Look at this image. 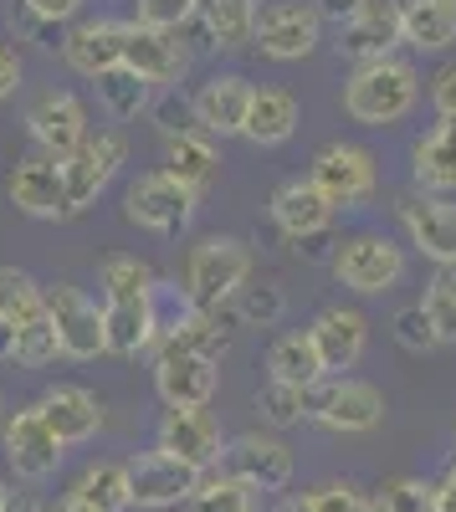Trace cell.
Segmentation results:
<instances>
[{
	"label": "cell",
	"instance_id": "cell-28",
	"mask_svg": "<svg viewBox=\"0 0 456 512\" xmlns=\"http://www.w3.org/2000/svg\"><path fill=\"white\" fill-rule=\"evenodd\" d=\"M400 41L416 52H446L456 41L451 0H400Z\"/></svg>",
	"mask_w": 456,
	"mask_h": 512
},
{
	"label": "cell",
	"instance_id": "cell-58",
	"mask_svg": "<svg viewBox=\"0 0 456 512\" xmlns=\"http://www.w3.org/2000/svg\"><path fill=\"white\" fill-rule=\"evenodd\" d=\"M451 446H456V431H451Z\"/></svg>",
	"mask_w": 456,
	"mask_h": 512
},
{
	"label": "cell",
	"instance_id": "cell-14",
	"mask_svg": "<svg viewBox=\"0 0 456 512\" xmlns=\"http://www.w3.org/2000/svg\"><path fill=\"white\" fill-rule=\"evenodd\" d=\"M400 210V226L410 236V246H416L426 262L436 267H456V205L446 195H426V190H405L395 200Z\"/></svg>",
	"mask_w": 456,
	"mask_h": 512
},
{
	"label": "cell",
	"instance_id": "cell-44",
	"mask_svg": "<svg viewBox=\"0 0 456 512\" xmlns=\"http://www.w3.org/2000/svg\"><path fill=\"white\" fill-rule=\"evenodd\" d=\"M313 512H369V497L354 487V482H323L308 492Z\"/></svg>",
	"mask_w": 456,
	"mask_h": 512
},
{
	"label": "cell",
	"instance_id": "cell-54",
	"mask_svg": "<svg viewBox=\"0 0 456 512\" xmlns=\"http://www.w3.org/2000/svg\"><path fill=\"white\" fill-rule=\"evenodd\" d=\"M0 359H16V328L0 323Z\"/></svg>",
	"mask_w": 456,
	"mask_h": 512
},
{
	"label": "cell",
	"instance_id": "cell-29",
	"mask_svg": "<svg viewBox=\"0 0 456 512\" xmlns=\"http://www.w3.org/2000/svg\"><path fill=\"white\" fill-rule=\"evenodd\" d=\"M267 374L277 384H293V390H313V384H323V359L313 349V338L308 328H287L272 338V349H267Z\"/></svg>",
	"mask_w": 456,
	"mask_h": 512
},
{
	"label": "cell",
	"instance_id": "cell-1",
	"mask_svg": "<svg viewBox=\"0 0 456 512\" xmlns=\"http://www.w3.org/2000/svg\"><path fill=\"white\" fill-rule=\"evenodd\" d=\"M416 103H421V72L405 57L354 67V77L344 82V113L364 128H390L416 113Z\"/></svg>",
	"mask_w": 456,
	"mask_h": 512
},
{
	"label": "cell",
	"instance_id": "cell-40",
	"mask_svg": "<svg viewBox=\"0 0 456 512\" xmlns=\"http://www.w3.org/2000/svg\"><path fill=\"white\" fill-rule=\"evenodd\" d=\"M257 410L272 431H287V425H303L308 420V390H293V384H277L267 379L257 390Z\"/></svg>",
	"mask_w": 456,
	"mask_h": 512
},
{
	"label": "cell",
	"instance_id": "cell-6",
	"mask_svg": "<svg viewBox=\"0 0 456 512\" xmlns=\"http://www.w3.org/2000/svg\"><path fill=\"white\" fill-rule=\"evenodd\" d=\"M328 267H334V277L349 292L380 297V292H390L405 277V246L390 241L385 231H359V236H349L334 256H328Z\"/></svg>",
	"mask_w": 456,
	"mask_h": 512
},
{
	"label": "cell",
	"instance_id": "cell-9",
	"mask_svg": "<svg viewBox=\"0 0 456 512\" xmlns=\"http://www.w3.org/2000/svg\"><path fill=\"white\" fill-rule=\"evenodd\" d=\"M47 323L57 328L62 359L93 364V359L108 354V344H103V308L82 287H72V282L47 287Z\"/></svg>",
	"mask_w": 456,
	"mask_h": 512
},
{
	"label": "cell",
	"instance_id": "cell-15",
	"mask_svg": "<svg viewBox=\"0 0 456 512\" xmlns=\"http://www.w3.org/2000/svg\"><path fill=\"white\" fill-rule=\"evenodd\" d=\"M154 451L195 466V472L205 477L211 466H221V451H226L221 420L211 410H164L159 415V431H154Z\"/></svg>",
	"mask_w": 456,
	"mask_h": 512
},
{
	"label": "cell",
	"instance_id": "cell-57",
	"mask_svg": "<svg viewBox=\"0 0 456 512\" xmlns=\"http://www.w3.org/2000/svg\"><path fill=\"white\" fill-rule=\"evenodd\" d=\"M6 502H11V487H6V482H0V512H6Z\"/></svg>",
	"mask_w": 456,
	"mask_h": 512
},
{
	"label": "cell",
	"instance_id": "cell-38",
	"mask_svg": "<svg viewBox=\"0 0 456 512\" xmlns=\"http://www.w3.org/2000/svg\"><path fill=\"white\" fill-rule=\"evenodd\" d=\"M369 512H436V482L431 477H385L369 492Z\"/></svg>",
	"mask_w": 456,
	"mask_h": 512
},
{
	"label": "cell",
	"instance_id": "cell-37",
	"mask_svg": "<svg viewBox=\"0 0 456 512\" xmlns=\"http://www.w3.org/2000/svg\"><path fill=\"white\" fill-rule=\"evenodd\" d=\"M421 313L436 333V349L441 344H456V267H436L431 282H426V297H421Z\"/></svg>",
	"mask_w": 456,
	"mask_h": 512
},
{
	"label": "cell",
	"instance_id": "cell-52",
	"mask_svg": "<svg viewBox=\"0 0 456 512\" xmlns=\"http://www.w3.org/2000/svg\"><path fill=\"white\" fill-rule=\"evenodd\" d=\"M323 246H328V236H308V241H298V256H308V262H323V256H328Z\"/></svg>",
	"mask_w": 456,
	"mask_h": 512
},
{
	"label": "cell",
	"instance_id": "cell-19",
	"mask_svg": "<svg viewBox=\"0 0 456 512\" xmlns=\"http://www.w3.org/2000/svg\"><path fill=\"white\" fill-rule=\"evenodd\" d=\"M334 47H339V57L354 62V67H369V62L395 57V47H400V0H364V11L339 26Z\"/></svg>",
	"mask_w": 456,
	"mask_h": 512
},
{
	"label": "cell",
	"instance_id": "cell-56",
	"mask_svg": "<svg viewBox=\"0 0 456 512\" xmlns=\"http://www.w3.org/2000/svg\"><path fill=\"white\" fill-rule=\"evenodd\" d=\"M41 512H93V507H82L77 497H57L52 507H41Z\"/></svg>",
	"mask_w": 456,
	"mask_h": 512
},
{
	"label": "cell",
	"instance_id": "cell-51",
	"mask_svg": "<svg viewBox=\"0 0 456 512\" xmlns=\"http://www.w3.org/2000/svg\"><path fill=\"white\" fill-rule=\"evenodd\" d=\"M436 512H456V461H451V472L436 482Z\"/></svg>",
	"mask_w": 456,
	"mask_h": 512
},
{
	"label": "cell",
	"instance_id": "cell-25",
	"mask_svg": "<svg viewBox=\"0 0 456 512\" xmlns=\"http://www.w3.org/2000/svg\"><path fill=\"white\" fill-rule=\"evenodd\" d=\"M410 180L426 195H456V118H441L410 144Z\"/></svg>",
	"mask_w": 456,
	"mask_h": 512
},
{
	"label": "cell",
	"instance_id": "cell-2",
	"mask_svg": "<svg viewBox=\"0 0 456 512\" xmlns=\"http://www.w3.org/2000/svg\"><path fill=\"white\" fill-rule=\"evenodd\" d=\"M252 277V246L241 236H205L185 256V287L180 297L195 313H226V303Z\"/></svg>",
	"mask_w": 456,
	"mask_h": 512
},
{
	"label": "cell",
	"instance_id": "cell-8",
	"mask_svg": "<svg viewBox=\"0 0 456 512\" xmlns=\"http://www.w3.org/2000/svg\"><path fill=\"white\" fill-rule=\"evenodd\" d=\"M221 472L236 477V482H246L252 492H282L287 482H293V472H298V456H293V446H287L282 436H272V431H246V436L226 441Z\"/></svg>",
	"mask_w": 456,
	"mask_h": 512
},
{
	"label": "cell",
	"instance_id": "cell-45",
	"mask_svg": "<svg viewBox=\"0 0 456 512\" xmlns=\"http://www.w3.org/2000/svg\"><path fill=\"white\" fill-rule=\"evenodd\" d=\"M149 113H154V123H159V134H164V139L190 134V128H195V118H190V98H180V93H159V98L149 103Z\"/></svg>",
	"mask_w": 456,
	"mask_h": 512
},
{
	"label": "cell",
	"instance_id": "cell-31",
	"mask_svg": "<svg viewBox=\"0 0 456 512\" xmlns=\"http://www.w3.org/2000/svg\"><path fill=\"white\" fill-rule=\"evenodd\" d=\"M216 164H221V154H216V144L205 139L200 128L164 139V175L180 180V185L195 190V195H205V185L216 180Z\"/></svg>",
	"mask_w": 456,
	"mask_h": 512
},
{
	"label": "cell",
	"instance_id": "cell-30",
	"mask_svg": "<svg viewBox=\"0 0 456 512\" xmlns=\"http://www.w3.org/2000/svg\"><path fill=\"white\" fill-rule=\"evenodd\" d=\"M195 21H200V31H205V47L241 52V47H252L257 0H200Z\"/></svg>",
	"mask_w": 456,
	"mask_h": 512
},
{
	"label": "cell",
	"instance_id": "cell-16",
	"mask_svg": "<svg viewBox=\"0 0 456 512\" xmlns=\"http://www.w3.org/2000/svg\"><path fill=\"white\" fill-rule=\"evenodd\" d=\"M26 134L41 154L62 164L67 154H77L88 144V108H82L77 93H41L26 108Z\"/></svg>",
	"mask_w": 456,
	"mask_h": 512
},
{
	"label": "cell",
	"instance_id": "cell-5",
	"mask_svg": "<svg viewBox=\"0 0 456 512\" xmlns=\"http://www.w3.org/2000/svg\"><path fill=\"white\" fill-rule=\"evenodd\" d=\"M313 190L334 205V210H354V205H369L380 190V164L364 144H323L313 154V169H308Z\"/></svg>",
	"mask_w": 456,
	"mask_h": 512
},
{
	"label": "cell",
	"instance_id": "cell-39",
	"mask_svg": "<svg viewBox=\"0 0 456 512\" xmlns=\"http://www.w3.org/2000/svg\"><path fill=\"white\" fill-rule=\"evenodd\" d=\"M185 507L190 512H257V492L226 472H216V477H200V492Z\"/></svg>",
	"mask_w": 456,
	"mask_h": 512
},
{
	"label": "cell",
	"instance_id": "cell-59",
	"mask_svg": "<svg viewBox=\"0 0 456 512\" xmlns=\"http://www.w3.org/2000/svg\"><path fill=\"white\" fill-rule=\"evenodd\" d=\"M0 410H6V400H0Z\"/></svg>",
	"mask_w": 456,
	"mask_h": 512
},
{
	"label": "cell",
	"instance_id": "cell-49",
	"mask_svg": "<svg viewBox=\"0 0 456 512\" xmlns=\"http://www.w3.org/2000/svg\"><path fill=\"white\" fill-rule=\"evenodd\" d=\"M308 6H313V16L318 21H328V26H344V21H354L359 11H364V0H308Z\"/></svg>",
	"mask_w": 456,
	"mask_h": 512
},
{
	"label": "cell",
	"instance_id": "cell-12",
	"mask_svg": "<svg viewBox=\"0 0 456 512\" xmlns=\"http://www.w3.org/2000/svg\"><path fill=\"white\" fill-rule=\"evenodd\" d=\"M154 390L164 400V410H205L221 390V364L185 354L175 344H159L154 354Z\"/></svg>",
	"mask_w": 456,
	"mask_h": 512
},
{
	"label": "cell",
	"instance_id": "cell-22",
	"mask_svg": "<svg viewBox=\"0 0 456 512\" xmlns=\"http://www.w3.org/2000/svg\"><path fill=\"white\" fill-rule=\"evenodd\" d=\"M36 410L52 425V436L62 446H82L103 431V405H98L93 390H82V384H52V390L36 400Z\"/></svg>",
	"mask_w": 456,
	"mask_h": 512
},
{
	"label": "cell",
	"instance_id": "cell-55",
	"mask_svg": "<svg viewBox=\"0 0 456 512\" xmlns=\"http://www.w3.org/2000/svg\"><path fill=\"white\" fill-rule=\"evenodd\" d=\"M272 512H313V502H308V497H282Z\"/></svg>",
	"mask_w": 456,
	"mask_h": 512
},
{
	"label": "cell",
	"instance_id": "cell-11",
	"mask_svg": "<svg viewBox=\"0 0 456 512\" xmlns=\"http://www.w3.org/2000/svg\"><path fill=\"white\" fill-rule=\"evenodd\" d=\"M0 451H6L11 472L21 482H47V477H57L67 446L52 436V425L41 420L36 405H21V410L6 415V425H0Z\"/></svg>",
	"mask_w": 456,
	"mask_h": 512
},
{
	"label": "cell",
	"instance_id": "cell-46",
	"mask_svg": "<svg viewBox=\"0 0 456 512\" xmlns=\"http://www.w3.org/2000/svg\"><path fill=\"white\" fill-rule=\"evenodd\" d=\"M82 6H88V0H21V11H26V16H36V21H52V26L77 21V16H82Z\"/></svg>",
	"mask_w": 456,
	"mask_h": 512
},
{
	"label": "cell",
	"instance_id": "cell-32",
	"mask_svg": "<svg viewBox=\"0 0 456 512\" xmlns=\"http://www.w3.org/2000/svg\"><path fill=\"white\" fill-rule=\"evenodd\" d=\"M98 282H103V303H154V297H159L154 267L144 262V256H134V251L103 256Z\"/></svg>",
	"mask_w": 456,
	"mask_h": 512
},
{
	"label": "cell",
	"instance_id": "cell-21",
	"mask_svg": "<svg viewBox=\"0 0 456 512\" xmlns=\"http://www.w3.org/2000/svg\"><path fill=\"white\" fill-rule=\"evenodd\" d=\"M123 36H129V21H113V16H98V21H77L67 36H62V62L82 77H103L113 67H123Z\"/></svg>",
	"mask_w": 456,
	"mask_h": 512
},
{
	"label": "cell",
	"instance_id": "cell-47",
	"mask_svg": "<svg viewBox=\"0 0 456 512\" xmlns=\"http://www.w3.org/2000/svg\"><path fill=\"white\" fill-rule=\"evenodd\" d=\"M16 31H21L26 41H36L41 52H62V36H67L62 26H52V21H36V16H26V11H21V26H16Z\"/></svg>",
	"mask_w": 456,
	"mask_h": 512
},
{
	"label": "cell",
	"instance_id": "cell-33",
	"mask_svg": "<svg viewBox=\"0 0 456 512\" xmlns=\"http://www.w3.org/2000/svg\"><path fill=\"white\" fill-rule=\"evenodd\" d=\"M82 507H93V512H129V466L123 461H93V466H82L72 492Z\"/></svg>",
	"mask_w": 456,
	"mask_h": 512
},
{
	"label": "cell",
	"instance_id": "cell-10",
	"mask_svg": "<svg viewBox=\"0 0 456 512\" xmlns=\"http://www.w3.org/2000/svg\"><path fill=\"white\" fill-rule=\"evenodd\" d=\"M123 159H129V144H123L118 128H108V134H88V144H82L77 154L62 159V195H67V216H82L108 185L113 175L123 169Z\"/></svg>",
	"mask_w": 456,
	"mask_h": 512
},
{
	"label": "cell",
	"instance_id": "cell-23",
	"mask_svg": "<svg viewBox=\"0 0 456 512\" xmlns=\"http://www.w3.org/2000/svg\"><path fill=\"white\" fill-rule=\"evenodd\" d=\"M313 349L323 359V374H344L364 359V344H369V323L359 308H323L308 328Z\"/></svg>",
	"mask_w": 456,
	"mask_h": 512
},
{
	"label": "cell",
	"instance_id": "cell-34",
	"mask_svg": "<svg viewBox=\"0 0 456 512\" xmlns=\"http://www.w3.org/2000/svg\"><path fill=\"white\" fill-rule=\"evenodd\" d=\"M36 318H47V287L21 267H0V323L26 328Z\"/></svg>",
	"mask_w": 456,
	"mask_h": 512
},
{
	"label": "cell",
	"instance_id": "cell-20",
	"mask_svg": "<svg viewBox=\"0 0 456 512\" xmlns=\"http://www.w3.org/2000/svg\"><path fill=\"white\" fill-rule=\"evenodd\" d=\"M6 195L21 216L31 221H62L67 216V195H62V164L47 159V154H26L16 159L11 180H6Z\"/></svg>",
	"mask_w": 456,
	"mask_h": 512
},
{
	"label": "cell",
	"instance_id": "cell-43",
	"mask_svg": "<svg viewBox=\"0 0 456 512\" xmlns=\"http://www.w3.org/2000/svg\"><path fill=\"white\" fill-rule=\"evenodd\" d=\"M390 328H395V344H400V349H410V354H431V349H436V333H431V323H426L421 303L400 308V313L390 318Z\"/></svg>",
	"mask_w": 456,
	"mask_h": 512
},
{
	"label": "cell",
	"instance_id": "cell-18",
	"mask_svg": "<svg viewBox=\"0 0 456 512\" xmlns=\"http://www.w3.org/2000/svg\"><path fill=\"white\" fill-rule=\"evenodd\" d=\"M123 67L134 77H144L149 88H170V82L185 77L190 67V47L180 41V31H154L129 21V36H123Z\"/></svg>",
	"mask_w": 456,
	"mask_h": 512
},
{
	"label": "cell",
	"instance_id": "cell-24",
	"mask_svg": "<svg viewBox=\"0 0 456 512\" xmlns=\"http://www.w3.org/2000/svg\"><path fill=\"white\" fill-rule=\"evenodd\" d=\"M272 221L287 241H308V236H328V226H334V205H328L308 175L298 180H282L272 190Z\"/></svg>",
	"mask_w": 456,
	"mask_h": 512
},
{
	"label": "cell",
	"instance_id": "cell-3",
	"mask_svg": "<svg viewBox=\"0 0 456 512\" xmlns=\"http://www.w3.org/2000/svg\"><path fill=\"white\" fill-rule=\"evenodd\" d=\"M195 210H200V195L185 190L180 180H170L164 169H149V175H139L123 190V221L149 231V236H164V241L190 231Z\"/></svg>",
	"mask_w": 456,
	"mask_h": 512
},
{
	"label": "cell",
	"instance_id": "cell-50",
	"mask_svg": "<svg viewBox=\"0 0 456 512\" xmlns=\"http://www.w3.org/2000/svg\"><path fill=\"white\" fill-rule=\"evenodd\" d=\"M16 88H21V57H16V47L0 41V103H6Z\"/></svg>",
	"mask_w": 456,
	"mask_h": 512
},
{
	"label": "cell",
	"instance_id": "cell-41",
	"mask_svg": "<svg viewBox=\"0 0 456 512\" xmlns=\"http://www.w3.org/2000/svg\"><path fill=\"white\" fill-rule=\"evenodd\" d=\"M52 359H62V344H57V328H52L47 318H36V323L16 328V364L47 369Z\"/></svg>",
	"mask_w": 456,
	"mask_h": 512
},
{
	"label": "cell",
	"instance_id": "cell-13",
	"mask_svg": "<svg viewBox=\"0 0 456 512\" xmlns=\"http://www.w3.org/2000/svg\"><path fill=\"white\" fill-rule=\"evenodd\" d=\"M129 466V502L139 512H170L180 502H190L200 492V472L175 456H164V451H139L134 461H123Z\"/></svg>",
	"mask_w": 456,
	"mask_h": 512
},
{
	"label": "cell",
	"instance_id": "cell-27",
	"mask_svg": "<svg viewBox=\"0 0 456 512\" xmlns=\"http://www.w3.org/2000/svg\"><path fill=\"white\" fill-rule=\"evenodd\" d=\"M103 344L118 359H139L159 344V303H103Z\"/></svg>",
	"mask_w": 456,
	"mask_h": 512
},
{
	"label": "cell",
	"instance_id": "cell-4",
	"mask_svg": "<svg viewBox=\"0 0 456 512\" xmlns=\"http://www.w3.org/2000/svg\"><path fill=\"white\" fill-rule=\"evenodd\" d=\"M308 420H318L334 436H369L385 420V395L369 379L334 374L308 390Z\"/></svg>",
	"mask_w": 456,
	"mask_h": 512
},
{
	"label": "cell",
	"instance_id": "cell-48",
	"mask_svg": "<svg viewBox=\"0 0 456 512\" xmlns=\"http://www.w3.org/2000/svg\"><path fill=\"white\" fill-rule=\"evenodd\" d=\"M431 103L441 118H456V62H446L436 77H431Z\"/></svg>",
	"mask_w": 456,
	"mask_h": 512
},
{
	"label": "cell",
	"instance_id": "cell-35",
	"mask_svg": "<svg viewBox=\"0 0 456 512\" xmlns=\"http://www.w3.org/2000/svg\"><path fill=\"white\" fill-rule=\"evenodd\" d=\"M98 103L108 108V118H118V123H134L139 113H149L154 88H149L144 77H134L129 67H113V72H103V77H98Z\"/></svg>",
	"mask_w": 456,
	"mask_h": 512
},
{
	"label": "cell",
	"instance_id": "cell-36",
	"mask_svg": "<svg viewBox=\"0 0 456 512\" xmlns=\"http://www.w3.org/2000/svg\"><path fill=\"white\" fill-rule=\"evenodd\" d=\"M231 303H236V318L246 328H277L287 318V292L272 277H246V287L231 297Z\"/></svg>",
	"mask_w": 456,
	"mask_h": 512
},
{
	"label": "cell",
	"instance_id": "cell-17",
	"mask_svg": "<svg viewBox=\"0 0 456 512\" xmlns=\"http://www.w3.org/2000/svg\"><path fill=\"white\" fill-rule=\"evenodd\" d=\"M246 108H252V82H246L241 72H216V77H205L200 88L190 93V118H195V128L205 139L241 134Z\"/></svg>",
	"mask_w": 456,
	"mask_h": 512
},
{
	"label": "cell",
	"instance_id": "cell-7",
	"mask_svg": "<svg viewBox=\"0 0 456 512\" xmlns=\"http://www.w3.org/2000/svg\"><path fill=\"white\" fill-rule=\"evenodd\" d=\"M323 41V21L313 16L308 0H267L257 6V26H252V47L272 62H303L318 52Z\"/></svg>",
	"mask_w": 456,
	"mask_h": 512
},
{
	"label": "cell",
	"instance_id": "cell-60",
	"mask_svg": "<svg viewBox=\"0 0 456 512\" xmlns=\"http://www.w3.org/2000/svg\"><path fill=\"white\" fill-rule=\"evenodd\" d=\"M451 6H456V0H451Z\"/></svg>",
	"mask_w": 456,
	"mask_h": 512
},
{
	"label": "cell",
	"instance_id": "cell-26",
	"mask_svg": "<svg viewBox=\"0 0 456 512\" xmlns=\"http://www.w3.org/2000/svg\"><path fill=\"white\" fill-rule=\"evenodd\" d=\"M298 98L287 88H252V108H246L241 123V139L257 144V149H277L298 134Z\"/></svg>",
	"mask_w": 456,
	"mask_h": 512
},
{
	"label": "cell",
	"instance_id": "cell-42",
	"mask_svg": "<svg viewBox=\"0 0 456 512\" xmlns=\"http://www.w3.org/2000/svg\"><path fill=\"white\" fill-rule=\"evenodd\" d=\"M200 11V0H139V26H154V31H180L190 26Z\"/></svg>",
	"mask_w": 456,
	"mask_h": 512
},
{
	"label": "cell",
	"instance_id": "cell-53",
	"mask_svg": "<svg viewBox=\"0 0 456 512\" xmlns=\"http://www.w3.org/2000/svg\"><path fill=\"white\" fill-rule=\"evenodd\" d=\"M6 512H41V502H36L31 492H11V502H6Z\"/></svg>",
	"mask_w": 456,
	"mask_h": 512
}]
</instances>
